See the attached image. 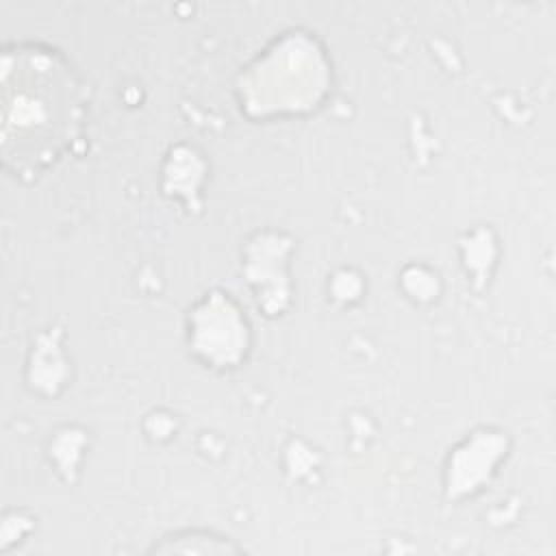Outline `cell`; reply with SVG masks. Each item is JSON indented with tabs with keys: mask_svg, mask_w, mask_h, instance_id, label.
Segmentation results:
<instances>
[{
	"mask_svg": "<svg viewBox=\"0 0 556 556\" xmlns=\"http://www.w3.org/2000/svg\"><path fill=\"white\" fill-rule=\"evenodd\" d=\"M2 161L33 180L78 137L83 91L67 63L46 46L17 43L2 52Z\"/></svg>",
	"mask_w": 556,
	"mask_h": 556,
	"instance_id": "6da1fadb",
	"label": "cell"
}]
</instances>
